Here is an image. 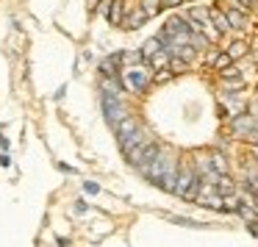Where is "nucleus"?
Wrapping results in <instances>:
<instances>
[{
	"label": "nucleus",
	"mask_w": 258,
	"mask_h": 247,
	"mask_svg": "<svg viewBox=\"0 0 258 247\" xmlns=\"http://www.w3.org/2000/svg\"><path fill=\"white\" fill-rule=\"evenodd\" d=\"M142 9L147 12V17H153V14H158L164 9V3L161 0H142Z\"/></svg>",
	"instance_id": "f8f14e48"
},
{
	"label": "nucleus",
	"mask_w": 258,
	"mask_h": 247,
	"mask_svg": "<svg viewBox=\"0 0 258 247\" xmlns=\"http://www.w3.org/2000/svg\"><path fill=\"white\" fill-rule=\"evenodd\" d=\"M139 131V122H136V117H125L122 122H117V139L119 145H125V142L131 139V136Z\"/></svg>",
	"instance_id": "20e7f679"
},
{
	"label": "nucleus",
	"mask_w": 258,
	"mask_h": 247,
	"mask_svg": "<svg viewBox=\"0 0 258 247\" xmlns=\"http://www.w3.org/2000/svg\"><path fill=\"white\" fill-rule=\"evenodd\" d=\"M161 3H164V9L167 6H180V0H161Z\"/></svg>",
	"instance_id": "2eb2a0df"
},
{
	"label": "nucleus",
	"mask_w": 258,
	"mask_h": 247,
	"mask_svg": "<svg viewBox=\"0 0 258 247\" xmlns=\"http://www.w3.org/2000/svg\"><path fill=\"white\" fill-rule=\"evenodd\" d=\"M247 50H250V45H247V42H233V45L228 47V53L233 56V61H236V58H241V56H247Z\"/></svg>",
	"instance_id": "9d476101"
},
{
	"label": "nucleus",
	"mask_w": 258,
	"mask_h": 247,
	"mask_svg": "<svg viewBox=\"0 0 258 247\" xmlns=\"http://www.w3.org/2000/svg\"><path fill=\"white\" fill-rule=\"evenodd\" d=\"M211 167H214V172H217V175L230 172V164H228V158H225L222 153H211Z\"/></svg>",
	"instance_id": "6e6552de"
},
{
	"label": "nucleus",
	"mask_w": 258,
	"mask_h": 247,
	"mask_svg": "<svg viewBox=\"0 0 258 247\" xmlns=\"http://www.w3.org/2000/svg\"><path fill=\"white\" fill-rule=\"evenodd\" d=\"M250 3H252V6H258V0H250Z\"/></svg>",
	"instance_id": "dca6fc26"
},
{
	"label": "nucleus",
	"mask_w": 258,
	"mask_h": 247,
	"mask_svg": "<svg viewBox=\"0 0 258 247\" xmlns=\"http://www.w3.org/2000/svg\"><path fill=\"white\" fill-rule=\"evenodd\" d=\"M108 20H111L114 25L122 23V3H119V0H114V9L108 12Z\"/></svg>",
	"instance_id": "ddd939ff"
},
{
	"label": "nucleus",
	"mask_w": 258,
	"mask_h": 247,
	"mask_svg": "<svg viewBox=\"0 0 258 247\" xmlns=\"http://www.w3.org/2000/svg\"><path fill=\"white\" fill-rule=\"evenodd\" d=\"M103 111H106V117H108V122L117 128V122H122L125 117H128V108L122 106V103L117 100V95H108V92H103Z\"/></svg>",
	"instance_id": "f257e3e1"
},
{
	"label": "nucleus",
	"mask_w": 258,
	"mask_h": 247,
	"mask_svg": "<svg viewBox=\"0 0 258 247\" xmlns=\"http://www.w3.org/2000/svg\"><path fill=\"white\" fill-rule=\"evenodd\" d=\"M217 192L219 195H230V192H236V183H233V178H230L228 172L217 175Z\"/></svg>",
	"instance_id": "423d86ee"
},
{
	"label": "nucleus",
	"mask_w": 258,
	"mask_h": 247,
	"mask_svg": "<svg viewBox=\"0 0 258 247\" xmlns=\"http://www.w3.org/2000/svg\"><path fill=\"white\" fill-rule=\"evenodd\" d=\"M125 86H128L131 92H145V86L150 84V70L147 67H131V70H125Z\"/></svg>",
	"instance_id": "f03ea898"
},
{
	"label": "nucleus",
	"mask_w": 258,
	"mask_h": 247,
	"mask_svg": "<svg viewBox=\"0 0 258 247\" xmlns=\"http://www.w3.org/2000/svg\"><path fill=\"white\" fill-rule=\"evenodd\" d=\"M161 50H164L161 36H153V39H147L145 45H142V53H145V58H153L156 53H161Z\"/></svg>",
	"instance_id": "39448f33"
},
{
	"label": "nucleus",
	"mask_w": 258,
	"mask_h": 247,
	"mask_svg": "<svg viewBox=\"0 0 258 247\" xmlns=\"http://www.w3.org/2000/svg\"><path fill=\"white\" fill-rule=\"evenodd\" d=\"M84 189L89 192V195H97V192H100V186H97V183H84Z\"/></svg>",
	"instance_id": "4468645a"
},
{
	"label": "nucleus",
	"mask_w": 258,
	"mask_h": 247,
	"mask_svg": "<svg viewBox=\"0 0 258 247\" xmlns=\"http://www.w3.org/2000/svg\"><path fill=\"white\" fill-rule=\"evenodd\" d=\"M228 20H230V28H236V31H241L247 25V17L241 9H228Z\"/></svg>",
	"instance_id": "0eeeda50"
},
{
	"label": "nucleus",
	"mask_w": 258,
	"mask_h": 247,
	"mask_svg": "<svg viewBox=\"0 0 258 247\" xmlns=\"http://www.w3.org/2000/svg\"><path fill=\"white\" fill-rule=\"evenodd\" d=\"M197 178H200V175H197V169H195V167H180V172H178V183H175V192H172V195L183 197L186 192L191 189V183H195Z\"/></svg>",
	"instance_id": "7ed1b4c3"
},
{
	"label": "nucleus",
	"mask_w": 258,
	"mask_h": 247,
	"mask_svg": "<svg viewBox=\"0 0 258 247\" xmlns=\"http://www.w3.org/2000/svg\"><path fill=\"white\" fill-rule=\"evenodd\" d=\"M175 225H183V228H211L208 222H197V219H189V217H169Z\"/></svg>",
	"instance_id": "1a4fd4ad"
},
{
	"label": "nucleus",
	"mask_w": 258,
	"mask_h": 247,
	"mask_svg": "<svg viewBox=\"0 0 258 247\" xmlns=\"http://www.w3.org/2000/svg\"><path fill=\"white\" fill-rule=\"evenodd\" d=\"M230 64H233V56H230V53H217V58H214V67H217L219 73H222V70H228Z\"/></svg>",
	"instance_id": "9b49d317"
}]
</instances>
